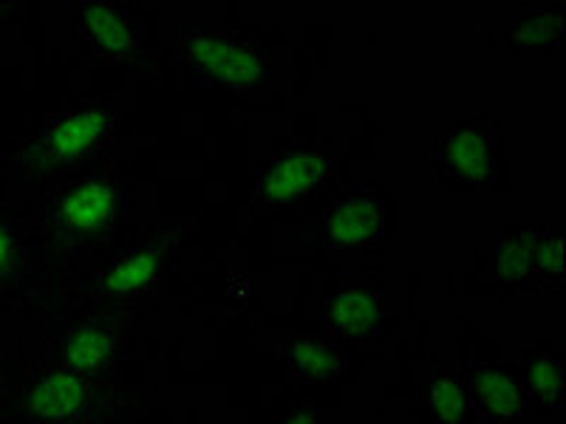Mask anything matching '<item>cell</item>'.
Here are the masks:
<instances>
[{
  "mask_svg": "<svg viewBox=\"0 0 566 424\" xmlns=\"http://www.w3.org/2000/svg\"><path fill=\"white\" fill-rule=\"evenodd\" d=\"M380 320V303L366 286H348L328 303L326 322L337 337H366Z\"/></svg>",
  "mask_w": 566,
  "mask_h": 424,
  "instance_id": "cell-11",
  "label": "cell"
},
{
  "mask_svg": "<svg viewBox=\"0 0 566 424\" xmlns=\"http://www.w3.org/2000/svg\"><path fill=\"white\" fill-rule=\"evenodd\" d=\"M332 170V153L317 141H297L277 150L272 161L261 170L255 181V206L261 210H283L321 184Z\"/></svg>",
  "mask_w": 566,
  "mask_h": 424,
  "instance_id": "cell-4",
  "label": "cell"
},
{
  "mask_svg": "<svg viewBox=\"0 0 566 424\" xmlns=\"http://www.w3.org/2000/svg\"><path fill=\"white\" fill-rule=\"evenodd\" d=\"M77 29L97 52L108 57H134L136 38L130 20L116 3H85L77 12Z\"/></svg>",
  "mask_w": 566,
  "mask_h": 424,
  "instance_id": "cell-8",
  "label": "cell"
},
{
  "mask_svg": "<svg viewBox=\"0 0 566 424\" xmlns=\"http://www.w3.org/2000/svg\"><path fill=\"white\" fill-rule=\"evenodd\" d=\"M114 351V335L97 322H85L74 328L63 342V371L77 373V377H91L108 362Z\"/></svg>",
  "mask_w": 566,
  "mask_h": 424,
  "instance_id": "cell-13",
  "label": "cell"
},
{
  "mask_svg": "<svg viewBox=\"0 0 566 424\" xmlns=\"http://www.w3.org/2000/svg\"><path fill=\"white\" fill-rule=\"evenodd\" d=\"M168 252V241L165 239H150L139 246V250L128 252L105 272L103 277V295L108 297H128L142 292L159 275V266H161V257Z\"/></svg>",
  "mask_w": 566,
  "mask_h": 424,
  "instance_id": "cell-10",
  "label": "cell"
},
{
  "mask_svg": "<svg viewBox=\"0 0 566 424\" xmlns=\"http://www.w3.org/2000/svg\"><path fill=\"white\" fill-rule=\"evenodd\" d=\"M533 283L558 289L564 283V239L560 230H538L533 250Z\"/></svg>",
  "mask_w": 566,
  "mask_h": 424,
  "instance_id": "cell-17",
  "label": "cell"
},
{
  "mask_svg": "<svg viewBox=\"0 0 566 424\" xmlns=\"http://www.w3.org/2000/svg\"><path fill=\"white\" fill-rule=\"evenodd\" d=\"M88 382L69 371H54L34 382L27 393V413L40 424H63L85 407Z\"/></svg>",
  "mask_w": 566,
  "mask_h": 424,
  "instance_id": "cell-7",
  "label": "cell"
},
{
  "mask_svg": "<svg viewBox=\"0 0 566 424\" xmlns=\"http://www.w3.org/2000/svg\"><path fill=\"white\" fill-rule=\"evenodd\" d=\"M431 411L437 424H459L468 411V391L459 373H439L431 382Z\"/></svg>",
  "mask_w": 566,
  "mask_h": 424,
  "instance_id": "cell-18",
  "label": "cell"
},
{
  "mask_svg": "<svg viewBox=\"0 0 566 424\" xmlns=\"http://www.w3.org/2000/svg\"><path fill=\"white\" fill-rule=\"evenodd\" d=\"M18 3H0V26H3V23H7L9 20V14L12 12H18Z\"/></svg>",
  "mask_w": 566,
  "mask_h": 424,
  "instance_id": "cell-21",
  "label": "cell"
},
{
  "mask_svg": "<svg viewBox=\"0 0 566 424\" xmlns=\"http://www.w3.org/2000/svg\"><path fill=\"white\" fill-rule=\"evenodd\" d=\"M495 141H499V125L493 116H462L433 145V168L444 181L484 184L495 168Z\"/></svg>",
  "mask_w": 566,
  "mask_h": 424,
  "instance_id": "cell-3",
  "label": "cell"
},
{
  "mask_svg": "<svg viewBox=\"0 0 566 424\" xmlns=\"http://www.w3.org/2000/svg\"><path fill=\"white\" fill-rule=\"evenodd\" d=\"M470 388L479 405V416L488 424H504L518 416L524 405V393L510 373L490 365L470 368Z\"/></svg>",
  "mask_w": 566,
  "mask_h": 424,
  "instance_id": "cell-9",
  "label": "cell"
},
{
  "mask_svg": "<svg viewBox=\"0 0 566 424\" xmlns=\"http://www.w3.org/2000/svg\"><path fill=\"white\" fill-rule=\"evenodd\" d=\"M283 357L290 360L297 377L306 382H332L346 373V353L323 340L292 337V340L283 342Z\"/></svg>",
  "mask_w": 566,
  "mask_h": 424,
  "instance_id": "cell-12",
  "label": "cell"
},
{
  "mask_svg": "<svg viewBox=\"0 0 566 424\" xmlns=\"http://www.w3.org/2000/svg\"><path fill=\"white\" fill-rule=\"evenodd\" d=\"M564 38V3L553 7H530L527 14L513 20L502 32V43L513 49L527 45H558Z\"/></svg>",
  "mask_w": 566,
  "mask_h": 424,
  "instance_id": "cell-14",
  "label": "cell"
},
{
  "mask_svg": "<svg viewBox=\"0 0 566 424\" xmlns=\"http://www.w3.org/2000/svg\"><path fill=\"white\" fill-rule=\"evenodd\" d=\"M277 424H315V416H312L310 411H295V413H290L286 418H281Z\"/></svg>",
  "mask_w": 566,
  "mask_h": 424,
  "instance_id": "cell-20",
  "label": "cell"
},
{
  "mask_svg": "<svg viewBox=\"0 0 566 424\" xmlns=\"http://www.w3.org/2000/svg\"><path fill=\"white\" fill-rule=\"evenodd\" d=\"M382 232V204L371 193H348L323 212L317 235L335 250L368 246Z\"/></svg>",
  "mask_w": 566,
  "mask_h": 424,
  "instance_id": "cell-6",
  "label": "cell"
},
{
  "mask_svg": "<svg viewBox=\"0 0 566 424\" xmlns=\"http://www.w3.org/2000/svg\"><path fill=\"white\" fill-rule=\"evenodd\" d=\"M538 230H515L499 246L495 272L507 286H530L533 283V250Z\"/></svg>",
  "mask_w": 566,
  "mask_h": 424,
  "instance_id": "cell-16",
  "label": "cell"
},
{
  "mask_svg": "<svg viewBox=\"0 0 566 424\" xmlns=\"http://www.w3.org/2000/svg\"><path fill=\"white\" fill-rule=\"evenodd\" d=\"M179 54L190 68L227 88L255 91L266 85L264 57L244 38L199 29L179 40Z\"/></svg>",
  "mask_w": 566,
  "mask_h": 424,
  "instance_id": "cell-2",
  "label": "cell"
},
{
  "mask_svg": "<svg viewBox=\"0 0 566 424\" xmlns=\"http://www.w3.org/2000/svg\"><path fill=\"white\" fill-rule=\"evenodd\" d=\"M14 257H18L14 232L7 219H0V277H7L14 269Z\"/></svg>",
  "mask_w": 566,
  "mask_h": 424,
  "instance_id": "cell-19",
  "label": "cell"
},
{
  "mask_svg": "<svg viewBox=\"0 0 566 424\" xmlns=\"http://www.w3.org/2000/svg\"><path fill=\"white\" fill-rule=\"evenodd\" d=\"M524 388L541 411H558L564 402V362L558 353H530L524 360Z\"/></svg>",
  "mask_w": 566,
  "mask_h": 424,
  "instance_id": "cell-15",
  "label": "cell"
},
{
  "mask_svg": "<svg viewBox=\"0 0 566 424\" xmlns=\"http://www.w3.org/2000/svg\"><path fill=\"white\" fill-rule=\"evenodd\" d=\"M114 119L116 108L108 103L74 105L54 116L32 139L20 141V148L9 150V168L32 179L63 173L103 145Z\"/></svg>",
  "mask_w": 566,
  "mask_h": 424,
  "instance_id": "cell-1",
  "label": "cell"
},
{
  "mask_svg": "<svg viewBox=\"0 0 566 424\" xmlns=\"http://www.w3.org/2000/svg\"><path fill=\"white\" fill-rule=\"evenodd\" d=\"M116 190L111 181L85 179L63 187L57 195V232L63 241H94L116 219Z\"/></svg>",
  "mask_w": 566,
  "mask_h": 424,
  "instance_id": "cell-5",
  "label": "cell"
}]
</instances>
